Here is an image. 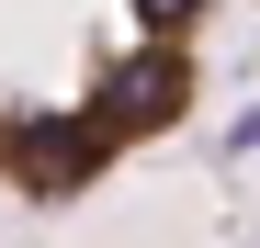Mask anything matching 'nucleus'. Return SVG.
Here are the masks:
<instances>
[]
</instances>
